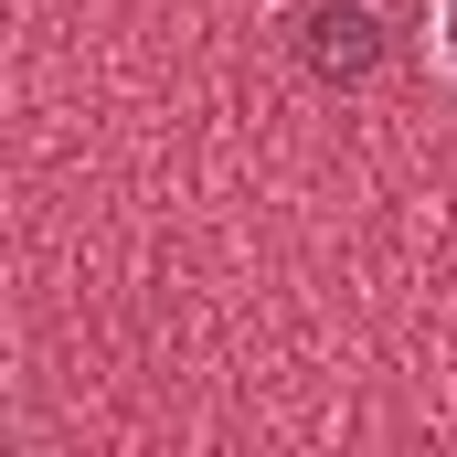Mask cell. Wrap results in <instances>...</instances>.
Listing matches in <instances>:
<instances>
[{"mask_svg":"<svg viewBox=\"0 0 457 457\" xmlns=\"http://www.w3.org/2000/svg\"><path fill=\"white\" fill-rule=\"evenodd\" d=\"M372 54H383V32H372L361 0H341V11L309 21V64H320V75H372Z\"/></svg>","mask_w":457,"mask_h":457,"instance_id":"cell-1","label":"cell"},{"mask_svg":"<svg viewBox=\"0 0 457 457\" xmlns=\"http://www.w3.org/2000/svg\"><path fill=\"white\" fill-rule=\"evenodd\" d=\"M426 54H436V75L457 86V0H426Z\"/></svg>","mask_w":457,"mask_h":457,"instance_id":"cell-2","label":"cell"}]
</instances>
